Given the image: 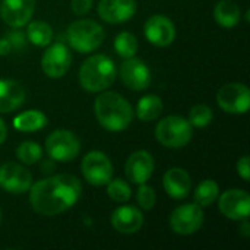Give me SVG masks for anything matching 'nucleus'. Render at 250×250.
I'll return each mask as SVG.
<instances>
[{
    "label": "nucleus",
    "mask_w": 250,
    "mask_h": 250,
    "mask_svg": "<svg viewBox=\"0 0 250 250\" xmlns=\"http://www.w3.org/2000/svg\"><path fill=\"white\" fill-rule=\"evenodd\" d=\"M111 226L122 234H133L144 226L142 212L132 205H122L111 214Z\"/></svg>",
    "instance_id": "nucleus-18"
},
{
    "label": "nucleus",
    "mask_w": 250,
    "mask_h": 250,
    "mask_svg": "<svg viewBox=\"0 0 250 250\" xmlns=\"http://www.w3.org/2000/svg\"><path fill=\"white\" fill-rule=\"evenodd\" d=\"M218 196H220V188H218L217 182L211 180V179L201 182L193 193L195 204H198L202 208L211 207L218 199Z\"/></svg>",
    "instance_id": "nucleus-25"
},
{
    "label": "nucleus",
    "mask_w": 250,
    "mask_h": 250,
    "mask_svg": "<svg viewBox=\"0 0 250 250\" xmlns=\"http://www.w3.org/2000/svg\"><path fill=\"white\" fill-rule=\"evenodd\" d=\"M92 4H94V0H72L70 9L73 13L82 16L92 9Z\"/></svg>",
    "instance_id": "nucleus-31"
},
{
    "label": "nucleus",
    "mask_w": 250,
    "mask_h": 250,
    "mask_svg": "<svg viewBox=\"0 0 250 250\" xmlns=\"http://www.w3.org/2000/svg\"><path fill=\"white\" fill-rule=\"evenodd\" d=\"M164 104L158 95L149 94L142 97L136 104V116L141 122H152L163 113Z\"/></svg>",
    "instance_id": "nucleus-23"
},
{
    "label": "nucleus",
    "mask_w": 250,
    "mask_h": 250,
    "mask_svg": "<svg viewBox=\"0 0 250 250\" xmlns=\"http://www.w3.org/2000/svg\"><path fill=\"white\" fill-rule=\"evenodd\" d=\"M82 185L72 174H56L29 188L32 209L42 217H56L69 211L81 198Z\"/></svg>",
    "instance_id": "nucleus-1"
},
{
    "label": "nucleus",
    "mask_w": 250,
    "mask_h": 250,
    "mask_svg": "<svg viewBox=\"0 0 250 250\" xmlns=\"http://www.w3.org/2000/svg\"><path fill=\"white\" fill-rule=\"evenodd\" d=\"M242 18L240 6L234 0H220L214 7V19L223 28H234Z\"/></svg>",
    "instance_id": "nucleus-21"
},
{
    "label": "nucleus",
    "mask_w": 250,
    "mask_h": 250,
    "mask_svg": "<svg viewBox=\"0 0 250 250\" xmlns=\"http://www.w3.org/2000/svg\"><path fill=\"white\" fill-rule=\"evenodd\" d=\"M47 125V116L40 110H28L13 119V127L19 132H37Z\"/></svg>",
    "instance_id": "nucleus-22"
},
{
    "label": "nucleus",
    "mask_w": 250,
    "mask_h": 250,
    "mask_svg": "<svg viewBox=\"0 0 250 250\" xmlns=\"http://www.w3.org/2000/svg\"><path fill=\"white\" fill-rule=\"evenodd\" d=\"M163 186L173 199H185L192 192V179L189 173L180 167H173L164 173Z\"/></svg>",
    "instance_id": "nucleus-19"
},
{
    "label": "nucleus",
    "mask_w": 250,
    "mask_h": 250,
    "mask_svg": "<svg viewBox=\"0 0 250 250\" xmlns=\"http://www.w3.org/2000/svg\"><path fill=\"white\" fill-rule=\"evenodd\" d=\"M32 176L28 168L16 163L0 166V188L12 195H22L29 190Z\"/></svg>",
    "instance_id": "nucleus-11"
},
{
    "label": "nucleus",
    "mask_w": 250,
    "mask_h": 250,
    "mask_svg": "<svg viewBox=\"0 0 250 250\" xmlns=\"http://www.w3.org/2000/svg\"><path fill=\"white\" fill-rule=\"evenodd\" d=\"M136 13V0H101L98 15L107 23H123Z\"/></svg>",
    "instance_id": "nucleus-17"
},
{
    "label": "nucleus",
    "mask_w": 250,
    "mask_h": 250,
    "mask_svg": "<svg viewBox=\"0 0 250 250\" xmlns=\"http://www.w3.org/2000/svg\"><path fill=\"white\" fill-rule=\"evenodd\" d=\"M138 47H139L138 38L132 32H127V31L117 34V37L114 40V50L123 59L133 57L138 51Z\"/></svg>",
    "instance_id": "nucleus-26"
},
{
    "label": "nucleus",
    "mask_w": 250,
    "mask_h": 250,
    "mask_svg": "<svg viewBox=\"0 0 250 250\" xmlns=\"http://www.w3.org/2000/svg\"><path fill=\"white\" fill-rule=\"evenodd\" d=\"M107 195L111 201L117 202V204H126L130 196H132V189L130 186L122 180V179H111L107 185Z\"/></svg>",
    "instance_id": "nucleus-28"
},
{
    "label": "nucleus",
    "mask_w": 250,
    "mask_h": 250,
    "mask_svg": "<svg viewBox=\"0 0 250 250\" xmlns=\"http://www.w3.org/2000/svg\"><path fill=\"white\" fill-rule=\"evenodd\" d=\"M120 79L132 91H144L151 83V70L149 67L141 60L133 57L125 59L119 70Z\"/></svg>",
    "instance_id": "nucleus-13"
},
{
    "label": "nucleus",
    "mask_w": 250,
    "mask_h": 250,
    "mask_svg": "<svg viewBox=\"0 0 250 250\" xmlns=\"http://www.w3.org/2000/svg\"><path fill=\"white\" fill-rule=\"evenodd\" d=\"M117 67L113 59L105 54L88 57L79 69V83L88 92H103L113 85Z\"/></svg>",
    "instance_id": "nucleus-3"
},
{
    "label": "nucleus",
    "mask_w": 250,
    "mask_h": 250,
    "mask_svg": "<svg viewBox=\"0 0 250 250\" xmlns=\"http://www.w3.org/2000/svg\"><path fill=\"white\" fill-rule=\"evenodd\" d=\"M7 38H9V41H10L12 47L22 48V47H23V44H25V37H23V34H22V32H19V31L12 32Z\"/></svg>",
    "instance_id": "nucleus-33"
},
{
    "label": "nucleus",
    "mask_w": 250,
    "mask_h": 250,
    "mask_svg": "<svg viewBox=\"0 0 250 250\" xmlns=\"http://www.w3.org/2000/svg\"><path fill=\"white\" fill-rule=\"evenodd\" d=\"M26 37L37 47H47L53 40V29L44 21H32L26 23Z\"/></svg>",
    "instance_id": "nucleus-24"
},
{
    "label": "nucleus",
    "mask_w": 250,
    "mask_h": 250,
    "mask_svg": "<svg viewBox=\"0 0 250 250\" xmlns=\"http://www.w3.org/2000/svg\"><path fill=\"white\" fill-rule=\"evenodd\" d=\"M243 223H242V226H240V229H239V231H240V234L243 236V237H250V223H249V218H246V220H242Z\"/></svg>",
    "instance_id": "nucleus-35"
},
{
    "label": "nucleus",
    "mask_w": 250,
    "mask_h": 250,
    "mask_svg": "<svg viewBox=\"0 0 250 250\" xmlns=\"http://www.w3.org/2000/svg\"><path fill=\"white\" fill-rule=\"evenodd\" d=\"M246 21H248V22L250 21V10H248V12H246Z\"/></svg>",
    "instance_id": "nucleus-37"
},
{
    "label": "nucleus",
    "mask_w": 250,
    "mask_h": 250,
    "mask_svg": "<svg viewBox=\"0 0 250 250\" xmlns=\"http://www.w3.org/2000/svg\"><path fill=\"white\" fill-rule=\"evenodd\" d=\"M67 41L73 50L82 54L95 51L105 38L103 26L92 19H78L67 26Z\"/></svg>",
    "instance_id": "nucleus-4"
},
{
    "label": "nucleus",
    "mask_w": 250,
    "mask_h": 250,
    "mask_svg": "<svg viewBox=\"0 0 250 250\" xmlns=\"http://www.w3.org/2000/svg\"><path fill=\"white\" fill-rule=\"evenodd\" d=\"M25 88L12 79H0V113H12L25 103Z\"/></svg>",
    "instance_id": "nucleus-20"
},
{
    "label": "nucleus",
    "mask_w": 250,
    "mask_h": 250,
    "mask_svg": "<svg viewBox=\"0 0 250 250\" xmlns=\"http://www.w3.org/2000/svg\"><path fill=\"white\" fill-rule=\"evenodd\" d=\"M72 64V53L69 47L63 42H54L48 44L47 50L44 51L41 57V69L42 72L51 78L59 79L63 78Z\"/></svg>",
    "instance_id": "nucleus-10"
},
{
    "label": "nucleus",
    "mask_w": 250,
    "mask_h": 250,
    "mask_svg": "<svg viewBox=\"0 0 250 250\" xmlns=\"http://www.w3.org/2000/svg\"><path fill=\"white\" fill-rule=\"evenodd\" d=\"M220 108L230 114H246L250 105V91L245 83L233 82L220 88L217 94Z\"/></svg>",
    "instance_id": "nucleus-9"
},
{
    "label": "nucleus",
    "mask_w": 250,
    "mask_h": 250,
    "mask_svg": "<svg viewBox=\"0 0 250 250\" xmlns=\"http://www.w3.org/2000/svg\"><path fill=\"white\" fill-rule=\"evenodd\" d=\"M85 180L92 186H105L113 179V164L101 151H91L82 158L81 164Z\"/></svg>",
    "instance_id": "nucleus-7"
},
{
    "label": "nucleus",
    "mask_w": 250,
    "mask_h": 250,
    "mask_svg": "<svg viewBox=\"0 0 250 250\" xmlns=\"http://www.w3.org/2000/svg\"><path fill=\"white\" fill-rule=\"evenodd\" d=\"M12 44L9 38H0V56H7L12 51Z\"/></svg>",
    "instance_id": "nucleus-34"
},
{
    "label": "nucleus",
    "mask_w": 250,
    "mask_h": 250,
    "mask_svg": "<svg viewBox=\"0 0 250 250\" xmlns=\"http://www.w3.org/2000/svg\"><path fill=\"white\" fill-rule=\"evenodd\" d=\"M0 223H1V209H0Z\"/></svg>",
    "instance_id": "nucleus-38"
},
{
    "label": "nucleus",
    "mask_w": 250,
    "mask_h": 250,
    "mask_svg": "<svg viewBox=\"0 0 250 250\" xmlns=\"http://www.w3.org/2000/svg\"><path fill=\"white\" fill-rule=\"evenodd\" d=\"M154 167H155V163H154L152 155L148 151L141 149V151L133 152L127 158L125 164V173H126L127 180H130L135 185H142L151 179L154 173Z\"/></svg>",
    "instance_id": "nucleus-16"
},
{
    "label": "nucleus",
    "mask_w": 250,
    "mask_h": 250,
    "mask_svg": "<svg viewBox=\"0 0 250 250\" xmlns=\"http://www.w3.org/2000/svg\"><path fill=\"white\" fill-rule=\"evenodd\" d=\"M146 40L157 47H167L176 38V26L171 19L164 15H154L148 18L144 26Z\"/></svg>",
    "instance_id": "nucleus-15"
},
{
    "label": "nucleus",
    "mask_w": 250,
    "mask_h": 250,
    "mask_svg": "<svg viewBox=\"0 0 250 250\" xmlns=\"http://www.w3.org/2000/svg\"><path fill=\"white\" fill-rule=\"evenodd\" d=\"M193 136L192 125L188 119L180 116H168L158 122L155 127V138L157 141L171 149H179L186 146Z\"/></svg>",
    "instance_id": "nucleus-5"
},
{
    "label": "nucleus",
    "mask_w": 250,
    "mask_h": 250,
    "mask_svg": "<svg viewBox=\"0 0 250 250\" xmlns=\"http://www.w3.org/2000/svg\"><path fill=\"white\" fill-rule=\"evenodd\" d=\"M16 157L21 163H23L26 166H32L41 160L42 149H41L40 144H37L34 141H25L16 148Z\"/></svg>",
    "instance_id": "nucleus-27"
},
{
    "label": "nucleus",
    "mask_w": 250,
    "mask_h": 250,
    "mask_svg": "<svg viewBox=\"0 0 250 250\" xmlns=\"http://www.w3.org/2000/svg\"><path fill=\"white\" fill-rule=\"evenodd\" d=\"M136 202L138 205L145 209V211H149L155 207L157 204V195H155V190L148 186L146 183H142L139 185V189L136 192Z\"/></svg>",
    "instance_id": "nucleus-30"
},
{
    "label": "nucleus",
    "mask_w": 250,
    "mask_h": 250,
    "mask_svg": "<svg viewBox=\"0 0 250 250\" xmlns=\"http://www.w3.org/2000/svg\"><path fill=\"white\" fill-rule=\"evenodd\" d=\"M237 173H239V176H240L245 182H249L250 180V163L248 155H243V157L237 161Z\"/></svg>",
    "instance_id": "nucleus-32"
},
{
    "label": "nucleus",
    "mask_w": 250,
    "mask_h": 250,
    "mask_svg": "<svg viewBox=\"0 0 250 250\" xmlns=\"http://www.w3.org/2000/svg\"><path fill=\"white\" fill-rule=\"evenodd\" d=\"M6 138H7V126H6V123L0 119V145L6 141Z\"/></svg>",
    "instance_id": "nucleus-36"
},
{
    "label": "nucleus",
    "mask_w": 250,
    "mask_h": 250,
    "mask_svg": "<svg viewBox=\"0 0 250 250\" xmlns=\"http://www.w3.org/2000/svg\"><path fill=\"white\" fill-rule=\"evenodd\" d=\"M45 151L51 160L59 163H69L79 155L81 141L73 132L67 129H57L47 136Z\"/></svg>",
    "instance_id": "nucleus-6"
},
{
    "label": "nucleus",
    "mask_w": 250,
    "mask_h": 250,
    "mask_svg": "<svg viewBox=\"0 0 250 250\" xmlns=\"http://www.w3.org/2000/svg\"><path fill=\"white\" fill-rule=\"evenodd\" d=\"M220 211L233 221H242L250 215V196L243 189H230L220 196Z\"/></svg>",
    "instance_id": "nucleus-12"
},
{
    "label": "nucleus",
    "mask_w": 250,
    "mask_h": 250,
    "mask_svg": "<svg viewBox=\"0 0 250 250\" xmlns=\"http://www.w3.org/2000/svg\"><path fill=\"white\" fill-rule=\"evenodd\" d=\"M212 119H214V113H212L211 107L207 104L193 105L188 116V122L195 127H207L211 125Z\"/></svg>",
    "instance_id": "nucleus-29"
},
{
    "label": "nucleus",
    "mask_w": 250,
    "mask_h": 250,
    "mask_svg": "<svg viewBox=\"0 0 250 250\" xmlns=\"http://www.w3.org/2000/svg\"><path fill=\"white\" fill-rule=\"evenodd\" d=\"M204 209L198 204L177 207L170 215V227L179 236H190L201 230L204 224Z\"/></svg>",
    "instance_id": "nucleus-8"
},
{
    "label": "nucleus",
    "mask_w": 250,
    "mask_h": 250,
    "mask_svg": "<svg viewBox=\"0 0 250 250\" xmlns=\"http://www.w3.org/2000/svg\"><path fill=\"white\" fill-rule=\"evenodd\" d=\"M35 12V0H1L0 16L10 28L25 26Z\"/></svg>",
    "instance_id": "nucleus-14"
},
{
    "label": "nucleus",
    "mask_w": 250,
    "mask_h": 250,
    "mask_svg": "<svg viewBox=\"0 0 250 250\" xmlns=\"http://www.w3.org/2000/svg\"><path fill=\"white\" fill-rule=\"evenodd\" d=\"M94 113L98 123L108 132H122L133 122V108L130 103L114 91H103L95 103Z\"/></svg>",
    "instance_id": "nucleus-2"
}]
</instances>
